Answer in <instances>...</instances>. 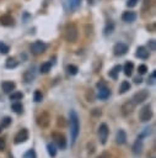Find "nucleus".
Returning a JSON list of instances; mask_svg holds the SVG:
<instances>
[{
	"label": "nucleus",
	"mask_w": 156,
	"mask_h": 158,
	"mask_svg": "<svg viewBox=\"0 0 156 158\" xmlns=\"http://www.w3.org/2000/svg\"><path fill=\"white\" fill-rule=\"evenodd\" d=\"M23 158H37V154H36V151L33 148L28 149L25 154H23Z\"/></svg>",
	"instance_id": "nucleus-30"
},
{
	"label": "nucleus",
	"mask_w": 156,
	"mask_h": 158,
	"mask_svg": "<svg viewBox=\"0 0 156 158\" xmlns=\"http://www.w3.org/2000/svg\"><path fill=\"white\" fill-rule=\"evenodd\" d=\"M50 68H52V63H50V62H44L43 64H41L39 72L43 73V74H45V73H48V72L50 70Z\"/></svg>",
	"instance_id": "nucleus-25"
},
{
	"label": "nucleus",
	"mask_w": 156,
	"mask_h": 158,
	"mask_svg": "<svg viewBox=\"0 0 156 158\" xmlns=\"http://www.w3.org/2000/svg\"><path fill=\"white\" fill-rule=\"evenodd\" d=\"M33 100L36 102H41L43 100V94H42L41 90H34V93H33Z\"/></svg>",
	"instance_id": "nucleus-28"
},
{
	"label": "nucleus",
	"mask_w": 156,
	"mask_h": 158,
	"mask_svg": "<svg viewBox=\"0 0 156 158\" xmlns=\"http://www.w3.org/2000/svg\"><path fill=\"white\" fill-rule=\"evenodd\" d=\"M58 125L65 126V123H64V117H58Z\"/></svg>",
	"instance_id": "nucleus-43"
},
{
	"label": "nucleus",
	"mask_w": 156,
	"mask_h": 158,
	"mask_svg": "<svg viewBox=\"0 0 156 158\" xmlns=\"http://www.w3.org/2000/svg\"><path fill=\"white\" fill-rule=\"evenodd\" d=\"M23 98V94L21 91H12L10 94V100H21Z\"/></svg>",
	"instance_id": "nucleus-27"
},
{
	"label": "nucleus",
	"mask_w": 156,
	"mask_h": 158,
	"mask_svg": "<svg viewBox=\"0 0 156 158\" xmlns=\"http://www.w3.org/2000/svg\"><path fill=\"white\" fill-rule=\"evenodd\" d=\"M138 72H139V74H145L146 72H147V67L145 65V64H140L139 67H138Z\"/></svg>",
	"instance_id": "nucleus-36"
},
{
	"label": "nucleus",
	"mask_w": 156,
	"mask_h": 158,
	"mask_svg": "<svg viewBox=\"0 0 156 158\" xmlns=\"http://www.w3.org/2000/svg\"><path fill=\"white\" fill-rule=\"evenodd\" d=\"M135 56L140 59H147L149 56H150V52L147 48H145L144 46H140L136 48V52H135Z\"/></svg>",
	"instance_id": "nucleus-13"
},
{
	"label": "nucleus",
	"mask_w": 156,
	"mask_h": 158,
	"mask_svg": "<svg viewBox=\"0 0 156 158\" xmlns=\"http://www.w3.org/2000/svg\"><path fill=\"white\" fill-rule=\"evenodd\" d=\"M17 64H18V62H17L14 57H10V58L6 59L5 67H6V68H15V67H17Z\"/></svg>",
	"instance_id": "nucleus-24"
},
{
	"label": "nucleus",
	"mask_w": 156,
	"mask_h": 158,
	"mask_svg": "<svg viewBox=\"0 0 156 158\" xmlns=\"http://www.w3.org/2000/svg\"><path fill=\"white\" fill-rule=\"evenodd\" d=\"M152 117V110L150 105H145L141 107L140 112H139V118L141 122H147L149 120H151Z\"/></svg>",
	"instance_id": "nucleus-5"
},
{
	"label": "nucleus",
	"mask_w": 156,
	"mask_h": 158,
	"mask_svg": "<svg viewBox=\"0 0 156 158\" xmlns=\"http://www.w3.org/2000/svg\"><path fill=\"white\" fill-rule=\"evenodd\" d=\"M1 88H2L4 93L10 94L11 91H14V90H15L16 84H15L14 81H11V80H5V81H2V83H1Z\"/></svg>",
	"instance_id": "nucleus-15"
},
{
	"label": "nucleus",
	"mask_w": 156,
	"mask_h": 158,
	"mask_svg": "<svg viewBox=\"0 0 156 158\" xmlns=\"http://www.w3.org/2000/svg\"><path fill=\"white\" fill-rule=\"evenodd\" d=\"M91 114H92L93 116H101V115H102V111H101L99 109H93V110L91 111Z\"/></svg>",
	"instance_id": "nucleus-39"
},
{
	"label": "nucleus",
	"mask_w": 156,
	"mask_h": 158,
	"mask_svg": "<svg viewBox=\"0 0 156 158\" xmlns=\"http://www.w3.org/2000/svg\"><path fill=\"white\" fill-rule=\"evenodd\" d=\"M34 78H36V73H34V69H33V68H32V69H27V70L25 72V74H23V80H25L26 83L33 81Z\"/></svg>",
	"instance_id": "nucleus-18"
},
{
	"label": "nucleus",
	"mask_w": 156,
	"mask_h": 158,
	"mask_svg": "<svg viewBox=\"0 0 156 158\" xmlns=\"http://www.w3.org/2000/svg\"><path fill=\"white\" fill-rule=\"evenodd\" d=\"M115 142L118 144H124L127 142V133H125L124 130H122V128L118 130V132L115 135Z\"/></svg>",
	"instance_id": "nucleus-17"
},
{
	"label": "nucleus",
	"mask_w": 156,
	"mask_h": 158,
	"mask_svg": "<svg viewBox=\"0 0 156 158\" xmlns=\"http://www.w3.org/2000/svg\"><path fill=\"white\" fill-rule=\"evenodd\" d=\"M77 72H79V68H77L76 65H74V64L68 65V73H69L70 75H76Z\"/></svg>",
	"instance_id": "nucleus-29"
},
{
	"label": "nucleus",
	"mask_w": 156,
	"mask_h": 158,
	"mask_svg": "<svg viewBox=\"0 0 156 158\" xmlns=\"http://www.w3.org/2000/svg\"><path fill=\"white\" fill-rule=\"evenodd\" d=\"M29 137V133H28V130L27 128H21L16 135H15V138H14V143L15 144H20V143H23L28 139Z\"/></svg>",
	"instance_id": "nucleus-7"
},
{
	"label": "nucleus",
	"mask_w": 156,
	"mask_h": 158,
	"mask_svg": "<svg viewBox=\"0 0 156 158\" xmlns=\"http://www.w3.org/2000/svg\"><path fill=\"white\" fill-rule=\"evenodd\" d=\"M108 136H109V128H108L107 123H101L99 127H98V137H99L101 144H106L107 143Z\"/></svg>",
	"instance_id": "nucleus-6"
},
{
	"label": "nucleus",
	"mask_w": 156,
	"mask_h": 158,
	"mask_svg": "<svg viewBox=\"0 0 156 158\" xmlns=\"http://www.w3.org/2000/svg\"><path fill=\"white\" fill-rule=\"evenodd\" d=\"M150 133H151V128H150V127H145V128H144V131L139 135V138H141V139H142L144 137L150 136Z\"/></svg>",
	"instance_id": "nucleus-32"
},
{
	"label": "nucleus",
	"mask_w": 156,
	"mask_h": 158,
	"mask_svg": "<svg viewBox=\"0 0 156 158\" xmlns=\"http://www.w3.org/2000/svg\"><path fill=\"white\" fill-rule=\"evenodd\" d=\"M49 121H50V116L47 111H43L37 116V125L43 128H47L49 126Z\"/></svg>",
	"instance_id": "nucleus-8"
},
{
	"label": "nucleus",
	"mask_w": 156,
	"mask_h": 158,
	"mask_svg": "<svg viewBox=\"0 0 156 158\" xmlns=\"http://www.w3.org/2000/svg\"><path fill=\"white\" fill-rule=\"evenodd\" d=\"M29 49H31V53H32V54L39 56V54H42V53L45 52L47 44H45L44 42H42V41H34V42L31 44Z\"/></svg>",
	"instance_id": "nucleus-4"
},
{
	"label": "nucleus",
	"mask_w": 156,
	"mask_h": 158,
	"mask_svg": "<svg viewBox=\"0 0 156 158\" xmlns=\"http://www.w3.org/2000/svg\"><path fill=\"white\" fill-rule=\"evenodd\" d=\"M77 27L74 25V23H68L65 26V32H64V37L68 42H71L74 43L76 40H77Z\"/></svg>",
	"instance_id": "nucleus-2"
},
{
	"label": "nucleus",
	"mask_w": 156,
	"mask_h": 158,
	"mask_svg": "<svg viewBox=\"0 0 156 158\" xmlns=\"http://www.w3.org/2000/svg\"><path fill=\"white\" fill-rule=\"evenodd\" d=\"M147 98H149V91L145 90V89H142V90H139L138 93H135L131 100H133V102H134L135 105H138V104L144 102Z\"/></svg>",
	"instance_id": "nucleus-9"
},
{
	"label": "nucleus",
	"mask_w": 156,
	"mask_h": 158,
	"mask_svg": "<svg viewBox=\"0 0 156 158\" xmlns=\"http://www.w3.org/2000/svg\"><path fill=\"white\" fill-rule=\"evenodd\" d=\"M80 4H81V0H69V5H70L71 9H76V7H79Z\"/></svg>",
	"instance_id": "nucleus-34"
},
{
	"label": "nucleus",
	"mask_w": 156,
	"mask_h": 158,
	"mask_svg": "<svg viewBox=\"0 0 156 158\" xmlns=\"http://www.w3.org/2000/svg\"><path fill=\"white\" fill-rule=\"evenodd\" d=\"M109 96H111V90H109L106 85L98 88V94H97V98H98V99L106 100V99H108Z\"/></svg>",
	"instance_id": "nucleus-14"
},
{
	"label": "nucleus",
	"mask_w": 156,
	"mask_h": 158,
	"mask_svg": "<svg viewBox=\"0 0 156 158\" xmlns=\"http://www.w3.org/2000/svg\"><path fill=\"white\" fill-rule=\"evenodd\" d=\"M138 1H139V0H128V1H127V6H128V7H134V6L138 4Z\"/></svg>",
	"instance_id": "nucleus-37"
},
{
	"label": "nucleus",
	"mask_w": 156,
	"mask_h": 158,
	"mask_svg": "<svg viewBox=\"0 0 156 158\" xmlns=\"http://www.w3.org/2000/svg\"><path fill=\"white\" fill-rule=\"evenodd\" d=\"M0 23L2 26H6V27L11 26L14 23V19L10 15H2V16H0Z\"/></svg>",
	"instance_id": "nucleus-19"
},
{
	"label": "nucleus",
	"mask_w": 156,
	"mask_h": 158,
	"mask_svg": "<svg viewBox=\"0 0 156 158\" xmlns=\"http://www.w3.org/2000/svg\"><path fill=\"white\" fill-rule=\"evenodd\" d=\"M9 51H10V47H9L7 44H5L4 42H0V53L6 54Z\"/></svg>",
	"instance_id": "nucleus-33"
},
{
	"label": "nucleus",
	"mask_w": 156,
	"mask_h": 158,
	"mask_svg": "<svg viewBox=\"0 0 156 158\" xmlns=\"http://www.w3.org/2000/svg\"><path fill=\"white\" fill-rule=\"evenodd\" d=\"M129 89H130V83L127 81V80H124V81H122V84H120L119 94H124V93H127Z\"/></svg>",
	"instance_id": "nucleus-26"
},
{
	"label": "nucleus",
	"mask_w": 156,
	"mask_h": 158,
	"mask_svg": "<svg viewBox=\"0 0 156 158\" xmlns=\"http://www.w3.org/2000/svg\"><path fill=\"white\" fill-rule=\"evenodd\" d=\"M134 107H135V104L133 102V100H128V101H125V102L122 105V107H120V110H122V115H123V116H128L129 114L133 112Z\"/></svg>",
	"instance_id": "nucleus-11"
},
{
	"label": "nucleus",
	"mask_w": 156,
	"mask_h": 158,
	"mask_svg": "<svg viewBox=\"0 0 156 158\" xmlns=\"http://www.w3.org/2000/svg\"><path fill=\"white\" fill-rule=\"evenodd\" d=\"M113 28H114V25H113L112 22L107 23V26H106V28H104V35H106V36L111 35V33L113 32Z\"/></svg>",
	"instance_id": "nucleus-31"
},
{
	"label": "nucleus",
	"mask_w": 156,
	"mask_h": 158,
	"mask_svg": "<svg viewBox=\"0 0 156 158\" xmlns=\"http://www.w3.org/2000/svg\"><path fill=\"white\" fill-rule=\"evenodd\" d=\"M147 47H149V51H155L156 49V42H155V40H149Z\"/></svg>",
	"instance_id": "nucleus-35"
},
{
	"label": "nucleus",
	"mask_w": 156,
	"mask_h": 158,
	"mask_svg": "<svg viewBox=\"0 0 156 158\" xmlns=\"http://www.w3.org/2000/svg\"><path fill=\"white\" fill-rule=\"evenodd\" d=\"M122 20L124 22H134L136 20V14L134 11H125L122 15Z\"/></svg>",
	"instance_id": "nucleus-16"
},
{
	"label": "nucleus",
	"mask_w": 156,
	"mask_h": 158,
	"mask_svg": "<svg viewBox=\"0 0 156 158\" xmlns=\"http://www.w3.org/2000/svg\"><path fill=\"white\" fill-rule=\"evenodd\" d=\"M133 69H134L133 62H127V63L124 64V74H125L127 77H130V75L133 74Z\"/></svg>",
	"instance_id": "nucleus-20"
},
{
	"label": "nucleus",
	"mask_w": 156,
	"mask_h": 158,
	"mask_svg": "<svg viewBox=\"0 0 156 158\" xmlns=\"http://www.w3.org/2000/svg\"><path fill=\"white\" fill-rule=\"evenodd\" d=\"M52 138L54 141V144L58 148H60V149H65L66 148V138H65V136L63 133L55 131V132L52 133Z\"/></svg>",
	"instance_id": "nucleus-3"
},
{
	"label": "nucleus",
	"mask_w": 156,
	"mask_h": 158,
	"mask_svg": "<svg viewBox=\"0 0 156 158\" xmlns=\"http://www.w3.org/2000/svg\"><path fill=\"white\" fill-rule=\"evenodd\" d=\"M97 158H111V154L108 152H102Z\"/></svg>",
	"instance_id": "nucleus-41"
},
{
	"label": "nucleus",
	"mask_w": 156,
	"mask_h": 158,
	"mask_svg": "<svg viewBox=\"0 0 156 158\" xmlns=\"http://www.w3.org/2000/svg\"><path fill=\"white\" fill-rule=\"evenodd\" d=\"M155 75H156V72H152L151 75H150V80H147L149 84H154V81H155Z\"/></svg>",
	"instance_id": "nucleus-40"
},
{
	"label": "nucleus",
	"mask_w": 156,
	"mask_h": 158,
	"mask_svg": "<svg viewBox=\"0 0 156 158\" xmlns=\"http://www.w3.org/2000/svg\"><path fill=\"white\" fill-rule=\"evenodd\" d=\"M5 146H6V143H5V139L0 138V151H4V149H5Z\"/></svg>",
	"instance_id": "nucleus-42"
},
{
	"label": "nucleus",
	"mask_w": 156,
	"mask_h": 158,
	"mask_svg": "<svg viewBox=\"0 0 156 158\" xmlns=\"http://www.w3.org/2000/svg\"><path fill=\"white\" fill-rule=\"evenodd\" d=\"M128 52V46L123 42H118L114 44L113 47V53L117 56V57H120V56H124L125 53Z\"/></svg>",
	"instance_id": "nucleus-10"
},
{
	"label": "nucleus",
	"mask_w": 156,
	"mask_h": 158,
	"mask_svg": "<svg viewBox=\"0 0 156 158\" xmlns=\"http://www.w3.org/2000/svg\"><path fill=\"white\" fill-rule=\"evenodd\" d=\"M152 158H154V157H152Z\"/></svg>",
	"instance_id": "nucleus-46"
},
{
	"label": "nucleus",
	"mask_w": 156,
	"mask_h": 158,
	"mask_svg": "<svg viewBox=\"0 0 156 158\" xmlns=\"http://www.w3.org/2000/svg\"><path fill=\"white\" fill-rule=\"evenodd\" d=\"M108 75H109L112 79H117V78H118V73H117L115 70H113V69H111V70H109Z\"/></svg>",
	"instance_id": "nucleus-38"
},
{
	"label": "nucleus",
	"mask_w": 156,
	"mask_h": 158,
	"mask_svg": "<svg viewBox=\"0 0 156 158\" xmlns=\"http://www.w3.org/2000/svg\"><path fill=\"white\" fill-rule=\"evenodd\" d=\"M142 148H144V144H142V139L141 138H136L135 142L133 143V147H131V151L135 156H139L142 153Z\"/></svg>",
	"instance_id": "nucleus-12"
},
{
	"label": "nucleus",
	"mask_w": 156,
	"mask_h": 158,
	"mask_svg": "<svg viewBox=\"0 0 156 158\" xmlns=\"http://www.w3.org/2000/svg\"><path fill=\"white\" fill-rule=\"evenodd\" d=\"M11 122H12V118L10 116H4L1 118V121H0V127L1 128H6V127H9L11 125Z\"/></svg>",
	"instance_id": "nucleus-23"
},
{
	"label": "nucleus",
	"mask_w": 156,
	"mask_h": 158,
	"mask_svg": "<svg viewBox=\"0 0 156 158\" xmlns=\"http://www.w3.org/2000/svg\"><path fill=\"white\" fill-rule=\"evenodd\" d=\"M47 152L52 158H54L57 156V146L54 143H48L47 144Z\"/></svg>",
	"instance_id": "nucleus-21"
},
{
	"label": "nucleus",
	"mask_w": 156,
	"mask_h": 158,
	"mask_svg": "<svg viewBox=\"0 0 156 158\" xmlns=\"http://www.w3.org/2000/svg\"><path fill=\"white\" fill-rule=\"evenodd\" d=\"M134 81H135V83H136V84H140V83H141V81H142V79H141V78H140V77H136V78H135V79H134Z\"/></svg>",
	"instance_id": "nucleus-44"
},
{
	"label": "nucleus",
	"mask_w": 156,
	"mask_h": 158,
	"mask_svg": "<svg viewBox=\"0 0 156 158\" xmlns=\"http://www.w3.org/2000/svg\"><path fill=\"white\" fill-rule=\"evenodd\" d=\"M69 123H70V136H71V144H74L77 139L80 133V122L79 116L75 110H70L69 112Z\"/></svg>",
	"instance_id": "nucleus-1"
},
{
	"label": "nucleus",
	"mask_w": 156,
	"mask_h": 158,
	"mask_svg": "<svg viewBox=\"0 0 156 158\" xmlns=\"http://www.w3.org/2000/svg\"><path fill=\"white\" fill-rule=\"evenodd\" d=\"M1 131H2V130H1V127H0V133H1Z\"/></svg>",
	"instance_id": "nucleus-45"
},
{
	"label": "nucleus",
	"mask_w": 156,
	"mask_h": 158,
	"mask_svg": "<svg viewBox=\"0 0 156 158\" xmlns=\"http://www.w3.org/2000/svg\"><path fill=\"white\" fill-rule=\"evenodd\" d=\"M11 109L16 112V114H22L23 112V106L20 101H16V102H12L11 104Z\"/></svg>",
	"instance_id": "nucleus-22"
}]
</instances>
